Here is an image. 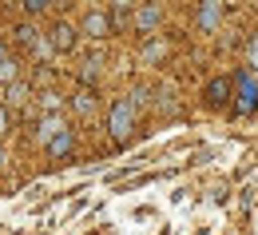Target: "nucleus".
<instances>
[{"instance_id":"obj_12","label":"nucleus","mask_w":258,"mask_h":235,"mask_svg":"<svg viewBox=\"0 0 258 235\" xmlns=\"http://www.w3.org/2000/svg\"><path fill=\"white\" fill-rule=\"evenodd\" d=\"M92 108H96L92 96H76V112H80V116H92Z\"/></svg>"},{"instance_id":"obj_9","label":"nucleus","mask_w":258,"mask_h":235,"mask_svg":"<svg viewBox=\"0 0 258 235\" xmlns=\"http://www.w3.org/2000/svg\"><path fill=\"white\" fill-rule=\"evenodd\" d=\"M16 76H20V64L12 56H4L0 60V84H16Z\"/></svg>"},{"instance_id":"obj_16","label":"nucleus","mask_w":258,"mask_h":235,"mask_svg":"<svg viewBox=\"0 0 258 235\" xmlns=\"http://www.w3.org/2000/svg\"><path fill=\"white\" fill-rule=\"evenodd\" d=\"M4 56H8V48H4V44H0V60H4Z\"/></svg>"},{"instance_id":"obj_5","label":"nucleus","mask_w":258,"mask_h":235,"mask_svg":"<svg viewBox=\"0 0 258 235\" xmlns=\"http://www.w3.org/2000/svg\"><path fill=\"white\" fill-rule=\"evenodd\" d=\"M84 32L99 40V36H107V32H111V20H107L103 12H92V16H84Z\"/></svg>"},{"instance_id":"obj_11","label":"nucleus","mask_w":258,"mask_h":235,"mask_svg":"<svg viewBox=\"0 0 258 235\" xmlns=\"http://www.w3.org/2000/svg\"><path fill=\"white\" fill-rule=\"evenodd\" d=\"M24 92H28V88H24L20 80H16V84H8V104H20V100H24Z\"/></svg>"},{"instance_id":"obj_7","label":"nucleus","mask_w":258,"mask_h":235,"mask_svg":"<svg viewBox=\"0 0 258 235\" xmlns=\"http://www.w3.org/2000/svg\"><path fill=\"white\" fill-rule=\"evenodd\" d=\"M135 24H139L143 32H151V28L159 24V8H155V4H147V8H139V16H135Z\"/></svg>"},{"instance_id":"obj_6","label":"nucleus","mask_w":258,"mask_h":235,"mask_svg":"<svg viewBox=\"0 0 258 235\" xmlns=\"http://www.w3.org/2000/svg\"><path fill=\"white\" fill-rule=\"evenodd\" d=\"M64 132V120L60 116H48V120H40V139L48 144V139H56V135Z\"/></svg>"},{"instance_id":"obj_2","label":"nucleus","mask_w":258,"mask_h":235,"mask_svg":"<svg viewBox=\"0 0 258 235\" xmlns=\"http://www.w3.org/2000/svg\"><path fill=\"white\" fill-rule=\"evenodd\" d=\"M234 84H238V104H234V112H238V116H250L258 108V80L250 72H242Z\"/></svg>"},{"instance_id":"obj_14","label":"nucleus","mask_w":258,"mask_h":235,"mask_svg":"<svg viewBox=\"0 0 258 235\" xmlns=\"http://www.w3.org/2000/svg\"><path fill=\"white\" fill-rule=\"evenodd\" d=\"M40 104H44V108H52V112H56V108H60V96H56V92H44V96H40Z\"/></svg>"},{"instance_id":"obj_8","label":"nucleus","mask_w":258,"mask_h":235,"mask_svg":"<svg viewBox=\"0 0 258 235\" xmlns=\"http://www.w3.org/2000/svg\"><path fill=\"white\" fill-rule=\"evenodd\" d=\"M68 152H72V132L64 128L56 139H48V156H68Z\"/></svg>"},{"instance_id":"obj_3","label":"nucleus","mask_w":258,"mask_h":235,"mask_svg":"<svg viewBox=\"0 0 258 235\" xmlns=\"http://www.w3.org/2000/svg\"><path fill=\"white\" fill-rule=\"evenodd\" d=\"M48 44H52L56 52H72V48H76V28H72V24H56L52 36H48Z\"/></svg>"},{"instance_id":"obj_10","label":"nucleus","mask_w":258,"mask_h":235,"mask_svg":"<svg viewBox=\"0 0 258 235\" xmlns=\"http://www.w3.org/2000/svg\"><path fill=\"white\" fill-rule=\"evenodd\" d=\"M226 92H230V80H215V84L207 88V100L211 104H226Z\"/></svg>"},{"instance_id":"obj_4","label":"nucleus","mask_w":258,"mask_h":235,"mask_svg":"<svg viewBox=\"0 0 258 235\" xmlns=\"http://www.w3.org/2000/svg\"><path fill=\"white\" fill-rule=\"evenodd\" d=\"M219 16H223V8H219V0H203V8H199V28H219Z\"/></svg>"},{"instance_id":"obj_1","label":"nucleus","mask_w":258,"mask_h":235,"mask_svg":"<svg viewBox=\"0 0 258 235\" xmlns=\"http://www.w3.org/2000/svg\"><path fill=\"white\" fill-rule=\"evenodd\" d=\"M131 124H135V104L131 100H119L111 108V116H107V132L115 135V139H127L131 135Z\"/></svg>"},{"instance_id":"obj_13","label":"nucleus","mask_w":258,"mask_h":235,"mask_svg":"<svg viewBox=\"0 0 258 235\" xmlns=\"http://www.w3.org/2000/svg\"><path fill=\"white\" fill-rule=\"evenodd\" d=\"M48 4H52V0H24V8H28V12H44V8H48Z\"/></svg>"},{"instance_id":"obj_15","label":"nucleus","mask_w":258,"mask_h":235,"mask_svg":"<svg viewBox=\"0 0 258 235\" xmlns=\"http://www.w3.org/2000/svg\"><path fill=\"white\" fill-rule=\"evenodd\" d=\"M8 132V112H4V108H0V135Z\"/></svg>"},{"instance_id":"obj_17","label":"nucleus","mask_w":258,"mask_h":235,"mask_svg":"<svg viewBox=\"0 0 258 235\" xmlns=\"http://www.w3.org/2000/svg\"><path fill=\"white\" fill-rule=\"evenodd\" d=\"M0 168H4V148H0Z\"/></svg>"}]
</instances>
